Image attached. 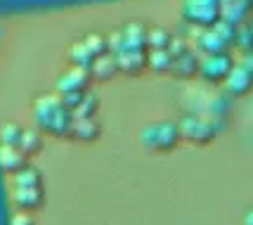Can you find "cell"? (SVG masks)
Wrapping results in <instances>:
<instances>
[{
  "instance_id": "10",
  "label": "cell",
  "mask_w": 253,
  "mask_h": 225,
  "mask_svg": "<svg viewBox=\"0 0 253 225\" xmlns=\"http://www.w3.org/2000/svg\"><path fill=\"white\" fill-rule=\"evenodd\" d=\"M69 133L74 135L76 140H83V142H88V140H95L99 133V126L95 124V116H88V119H74L71 121V131Z\"/></svg>"
},
{
  "instance_id": "15",
  "label": "cell",
  "mask_w": 253,
  "mask_h": 225,
  "mask_svg": "<svg viewBox=\"0 0 253 225\" xmlns=\"http://www.w3.org/2000/svg\"><path fill=\"white\" fill-rule=\"evenodd\" d=\"M175 57L170 55V50H154L152 57H149V64L156 69V71H166V69L173 67Z\"/></svg>"
},
{
  "instance_id": "11",
  "label": "cell",
  "mask_w": 253,
  "mask_h": 225,
  "mask_svg": "<svg viewBox=\"0 0 253 225\" xmlns=\"http://www.w3.org/2000/svg\"><path fill=\"white\" fill-rule=\"evenodd\" d=\"M41 147H43V135H41V131H29V128H24L22 140H19V149H22L26 157H33V154L41 152Z\"/></svg>"
},
{
  "instance_id": "1",
  "label": "cell",
  "mask_w": 253,
  "mask_h": 225,
  "mask_svg": "<svg viewBox=\"0 0 253 225\" xmlns=\"http://www.w3.org/2000/svg\"><path fill=\"white\" fill-rule=\"evenodd\" d=\"M31 112H33V121H36L41 133L64 137L71 131L74 114H71V109H66L64 102L59 100L57 95H41V97H36Z\"/></svg>"
},
{
  "instance_id": "12",
  "label": "cell",
  "mask_w": 253,
  "mask_h": 225,
  "mask_svg": "<svg viewBox=\"0 0 253 225\" xmlns=\"http://www.w3.org/2000/svg\"><path fill=\"white\" fill-rule=\"evenodd\" d=\"M24 128L14 121H7V124L0 126V145H10V147H19V140H22Z\"/></svg>"
},
{
  "instance_id": "7",
  "label": "cell",
  "mask_w": 253,
  "mask_h": 225,
  "mask_svg": "<svg viewBox=\"0 0 253 225\" xmlns=\"http://www.w3.org/2000/svg\"><path fill=\"white\" fill-rule=\"evenodd\" d=\"M29 166V157L24 154L19 147H10V145H0V169L5 173H19Z\"/></svg>"
},
{
  "instance_id": "16",
  "label": "cell",
  "mask_w": 253,
  "mask_h": 225,
  "mask_svg": "<svg viewBox=\"0 0 253 225\" xmlns=\"http://www.w3.org/2000/svg\"><path fill=\"white\" fill-rule=\"evenodd\" d=\"M12 225H36L29 211H19V214L12 216Z\"/></svg>"
},
{
  "instance_id": "3",
  "label": "cell",
  "mask_w": 253,
  "mask_h": 225,
  "mask_svg": "<svg viewBox=\"0 0 253 225\" xmlns=\"http://www.w3.org/2000/svg\"><path fill=\"white\" fill-rule=\"evenodd\" d=\"M177 126H180L182 137L189 140V142H194V145H206V142H211V140L215 137V133H218V128L213 126V121H211L209 116H199V114L185 116Z\"/></svg>"
},
{
  "instance_id": "13",
  "label": "cell",
  "mask_w": 253,
  "mask_h": 225,
  "mask_svg": "<svg viewBox=\"0 0 253 225\" xmlns=\"http://www.w3.org/2000/svg\"><path fill=\"white\" fill-rule=\"evenodd\" d=\"M116 67H119L116 57L102 55V57H97V59L92 62V74H95V76H99V79H109V76H114Z\"/></svg>"
},
{
  "instance_id": "8",
  "label": "cell",
  "mask_w": 253,
  "mask_h": 225,
  "mask_svg": "<svg viewBox=\"0 0 253 225\" xmlns=\"http://www.w3.org/2000/svg\"><path fill=\"white\" fill-rule=\"evenodd\" d=\"M201 74L211 81H220V79H227V74L232 71V62L227 59V55H220V52H215V55L206 57L201 64Z\"/></svg>"
},
{
  "instance_id": "2",
  "label": "cell",
  "mask_w": 253,
  "mask_h": 225,
  "mask_svg": "<svg viewBox=\"0 0 253 225\" xmlns=\"http://www.w3.org/2000/svg\"><path fill=\"white\" fill-rule=\"evenodd\" d=\"M140 140L149 152L166 154V152L177 147V142L182 140V133H180V126L173 124V121H156V124L144 128Z\"/></svg>"
},
{
  "instance_id": "4",
  "label": "cell",
  "mask_w": 253,
  "mask_h": 225,
  "mask_svg": "<svg viewBox=\"0 0 253 225\" xmlns=\"http://www.w3.org/2000/svg\"><path fill=\"white\" fill-rule=\"evenodd\" d=\"M104 47H107V43H104L99 36H88L85 41H78V43L71 45L69 57H71V62H74L76 67L85 69V64H90V62H95L97 57H102Z\"/></svg>"
},
{
  "instance_id": "14",
  "label": "cell",
  "mask_w": 253,
  "mask_h": 225,
  "mask_svg": "<svg viewBox=\"0 0 253 225\" xmlns=\"http://www.w3.org/2000/svg\"><path fill=\"white\" fill-rule=\"evenodd\" d=\"M147 43L152 45L154 50H168L170 43H173V38H170V34L164 31V29H152V31L147 34Z\"/></svg>"
},
{
  "instance_id": "9",
  "label": "cell",
  "mask_w": 253,
  "mask_h": 225,
  "mask_svg": "<svg viewBox=\"0 0 253 225\" xmlns=\"http://www.w3.org/2000/svg\"><path fill=\"white\" fill-rule=\"evenodd\" d=\"M253 83V69L246 67H232V71L227 74V90L232 95H242L251 88Z\"/></svg>"
},
{
  "instance_id": "6",
  "label": "cell",
  "mask_w": 253,
  "mask_h": 225,
  "mask_svg": "<svg viewBox=\"0 0 253 225\" xmlns=\"http://www.w3.org/2000/svg\"><path fill=\"white\" fill-rule=\"evenodd\" d=\"M88 86V74L83 67H74L64 71L57 79V88H59V97L64 95H83V90Z\"/></svg>"
},
{
  "instance_id": "5",
  "label": "cell",
  "mask_w": 253,
  "mask_h": 225,
  "mask_svg": "<svg viewBox=\"0 0 253 225\" xmlns=\"http://www.w3.org/2000/svg\"><path fill=\"white\" fill-rule=\"evenodd\" d=\"M45 202L43 185H12V204L19 211H38Z\"/></svg>"
},
{
  "instance_id": "17",
  "label": "cell",
  "mask_w": 253,
  "mask_h": 225,
  "mask_svg": "<svg viewBox=\"0 0 253 225\" xmlns=\"http://www.w3.org/2000/svg\"><path fill=\"white\" fill-rule=\"evenodd\" d=\"M244 225H253V209L246 211V216H244Z\"/></svg>"
}]
</instances>
